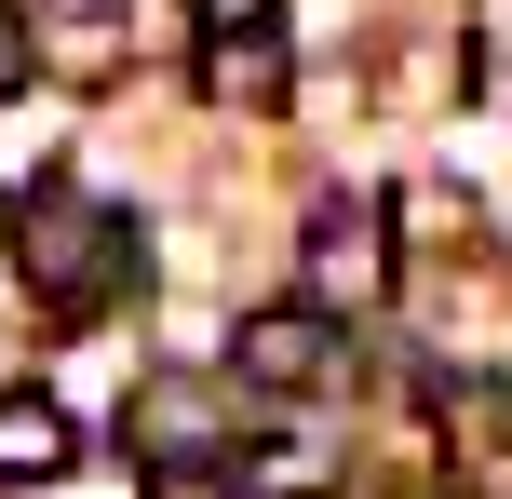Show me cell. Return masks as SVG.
<instances>
[{
	"label": "cell",
	"mask_w": 512,
	"mask_h": 499,
	"mask_svg": "<svg viewBox=\"0 0 512 499\" xmlns=\"http://www.w3.org/2000/svg\"><path fill=\"white\" fill-rule=\"evenodd\" d=\"M81 459V419L54 392H0V486H54Z\"/></svg>",
	"instance_id": "5b68a950"
},
{
	"label": "cell",
	"mask_w": 512,
	"mask_h": 499,
	"mask_svg": "<svg viewBox=\"0 0 512 499\" xmlns=\"http://www.w3.org/2000/svg\"><path fill=\"white\" fill-rule=\"evenodd\" d=\"M135 216H108V203H68L54 189L41 216H27V297H41V324H95L108 297L135 284Z\"/></svg>",
	"instance_id": "6da1fadb"
},
{
	"label": "cell",
	"mask_w": 512,
	"mask_h": 499,
	"mask_svg": "<svg viewBox=\"0 0 512 499\" xmlns=\"http://www.w3.org/2000/svg\"><path fill=\"white\" fill-rule=\"evenodd\" d=\"M216 473H230V459H216ZM216 473H162L149 499H230V486H216Z\"/></svg>",
	"instance_id": "ba28073f"
},
{
	"label": "cell",
	"mask_w": 512,
	"mask_h": 499,
	"mask_svg": "<svg viewBox=\"0 0 512 499\" xmlns=\"http://www.w3.org/2000/svg\"><path fill=\"white\" fill-rule=\"evenodd\" d=\"M14 81H27V41H14V27H0V95H14Z\"/></svg>",
	"instance_id": "9c48e42d"
},
{
	"label": "cell",
	"mask_w": 512,
	"mask_h": 499,
	"mask_svg": "<svg viewBox=\"0 0 512 499\" xmlns=\"http://www.w3.org/2000/svg\"><path fill=\"white\" fill-rule=\"evenodd\" d=\"M283 41H203V95L216 108H283Z\"/></svg>",
	"instance_id": "8992f818"
},
{
	"label": "cell",
	"mask_w": 512,
	"mask_h": 499,
	"mask_svg": "<svg viewBox=\"0 0 512 499\" xmlns=\"http://www.w3.org/2000/svg\"><path fill=\"white\" fill-rule=\"evenodd\" d=\"M189 14H203V41H270L283 0H189Z\"/></svg>",
	"instance_id": "52a82bcc"
},
{
	"label": "cell",
	"mask_w": 512,
	"mask_h": 499,
	"mask_svg": "<svg viewBox=\"0 0 512 499\" xmlns=\"http://www.w3.org/2000/svg\"><path fill=\"white\" fill-rule=\"evenodd\" d=\"M310 284L324 297H378L391 284V203H324L310 216Z\"/></svg>",
	"instance_id": "277c9868"
},
{
	"label": "cell",
	"mask_w": 512,
	"mask_h": 499,
	"mask_svg": "<svg viewBox=\"0 0 512 499\" xmlns=\"http://www.w3.org/2000/svg\"><path fill=\"white\" fill-rule=\"evenodd\" d=\"M216 419H230V405L203 392V378H149V392H135V459H149V473H216Z\"/></svg>",
	"instance_id": "3957f363"
},
{
	"label": "cell",
	"mask_w": 512,
	"mask_h": 499,
	"mask_svg": "<svg viewBox=\"0 0 512 499\" xmlns=\"http://www.w3.org/2000/svg\"><path fill=\"white\" fill-rule=\"evenodd\" d=\"M230 378H243V392H324V378H337V324L324 311H243Z\"/></svg>",
	"instance_id": "7a4b0ae2"
}]
</instances>
